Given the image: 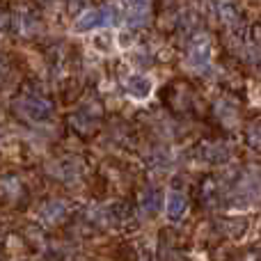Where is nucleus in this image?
I'll use <instances>...</instances> for the list:
<instances>
[{"mask_svg": "<svg viewBox=\"0 0 261 261\" xmlns=\"http://www.w3.org/2000/svg\"><path fill=\"white\" fill-rule=\"evenodd\" d=\"M124 90H126V94H128V96H133V99L144 101L149 94H151L153 85H151V81H149L147 76L133 73V76H128L126 81H124Z\"/></svg>", "mask_w": 261, "mask_h": 261, "instance_id": "20e7f679", "label": "nucleus"}, {"mask_svg": "<svg viewBox=\"0 0 261 261\" xmlns=\"http://www.w3.org/2000/svg\"><path fill=\"white\" fill-rule=\"evenodd\" d=\"M21 110L35 122H41V119H48L53 115V108L46 99H39V96H25L21 101Z\"/></svg>", "mask_w": 261, "mask_h": 261, "instance_id": "7ed1b4c3", "label": "nucleus"}, {"mask_svg": "<svg viewBox=\"0 0 261 261\" xmlns=\"http://www.w3.org/2000/svg\"><path fill=\"white\" fill-rule=\"evenodd\" d=\"M117 23V9L113 5H106V7H99V9H87L83 12L81 16L76 18L73 28L78 32H90V30H96V28H110Z\"/></svg>", "mask_w": 261, "mask_h": 261, "instance_id": "f257e3e1", "label": "nucleus"}, {"mask_svg": "<svg viewBox=\"0 0 261 261\" xmlns=\"http://www.w3.org/2000/svg\"><path fill=\"white\" fill-rule=\"evenodd\" d=\"M158 204H161V197L156 193H147L142 199V208L147 211V216H153L158 211Z\"/></svg>", "mask_w": 261, "mask_h": 261, "instance_id": "423d86ee", "label": "nucleus"}, {"mask_svg": "<svg viewBox=\"0 0 261 261\" xmlns=\"http://www.w3.org/2000/svg\"><path fill=\"white\" fill-rule=\"evenodd\" d=\"M186 208H188V202H186L184 195H181L179 190H170V193H167V199H165L167 218H170L172 222H179L181 218H184Z\"/></svg>", "mask_w": 261, "mask_h": 261, "instance_id": "39448f33", "label": "nucleus"}, {"mask_svg": "<svg viewBox=\"0 0 261 261\" xmlns=\"http://www.w3.org/2000/svg\"><path fill=\"white\" fill-rule=\"evenodd\" d=\"M149 12H151V0H124V16L130 28L144 25Z\"/></svg>", "mask_w": 261, "mask_h": 261, "instance_id": "f03ea898", "label": "nucleus"}]
</instances>
